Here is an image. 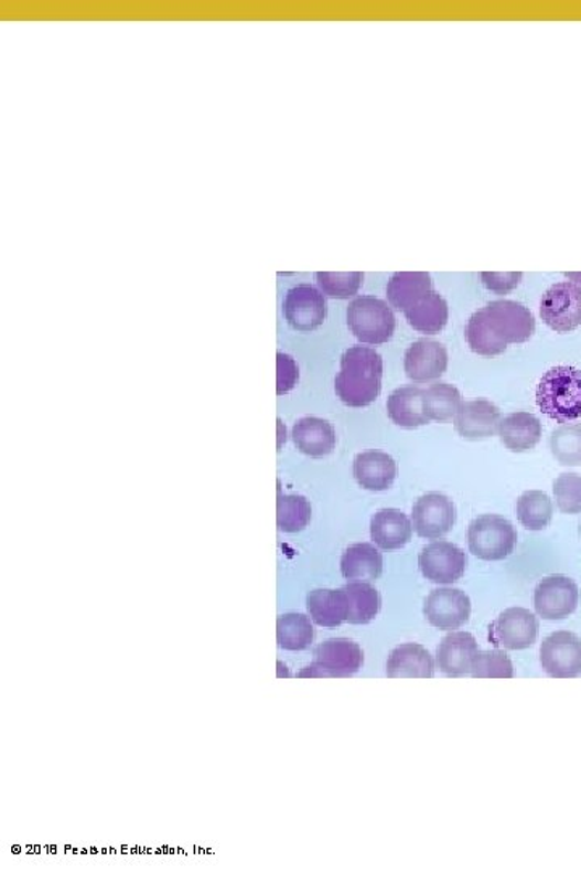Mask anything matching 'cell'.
<instances>
[{
	"instance_id": "obj_22",
	"label": "cell",
	"mask_w": 581,
	"mask_h": 872,
	"mask_svg": "<svg viewBox=\"0 0 581 872\" xmlns=\"http://www.w3.org/2000/svg\"><path fill=\"white\" fill-rule=\"evenodd\" d=\"M308 610L316 626L340 627L349 619V599L346 589L319 588L308 595Z\"/></svg>"
},
{
	"instance_id": "obj_15",
	"label": "cell",
	"mask_w": 581,
	"mask_h": 872,
	"mask_svg": "<svg viewBox=\"0 0 581 872\" xmlns=\"http://www.w3.org/2000/svg\"><path fill=\"white\" fill-rule=\"evenodd\" d=\"M448 351L433 340H419L404 354V371L416 383L433 382L448 369Z\"/></svg>"
},
{
	"instance_id": "obj_7",
	"label": "cell",
	"mask_w": 581,
	"mask_h": 872,
	"mask_svg": "<svg viewBox=\"0 0 581 872\" xmlns=\"http://www.w3.org/2000/svg\"><path fill=\"white\" fill-rule=\"evenodd\" d=\"M539 316L556 333H570L581 326V286L562 281L545 293Z\"/></svg>"
},
{
	"instance_id": "obj_34",
	"label": "cell",
	"mask_w": 581,
	"mask_h": 872,
	"mask_svg": "<svg viewBox=\"0 0 581 872\" xmlns=\"http://www.w3.org/2000/svg\"><path fill=\"white\" fill-rule=\"evenodd\" d=\"M473 679H513L514 666L504 651H478L472 662Z\"/></svg>"
},
{
	"instance_id": "obj_3",
	"label": "cell",
	"mask_w": 581,
	"mask_h": 872,
	"mask_svg": "<svg viewBox=\"0 0 581 872\" xmlns=\"http://www.w3.org/2000/svg\"><path fill=\"white\" fill-rule=\"evenodd\" d=\"M537 404L546 417L566 424L581 417V371L558 365L542 375L537 386Z\"/></svg>"
},
{
	"instance_id": "obj_30",
	"label": "cell",
	"mask_w": 581,
	"mask_h": 872,
	"mask_svg": "<svg viewBox=\"0 0 581 872\" xmlns=\"http://www.w3.org/2000/svg\"><path fill=\"white\" fill-rule=\"evenodd\" d=\"M311 617L301 613H287L278 617L277 640L280 648L288 651H304L313 644Z\"/></svg>"
},
{
	"instance_id": "obj_26",
	"label": "cell",
	"mask_w": 581,
	"mask_h": 872,
	"mask_svg": "<svg viewBox=\"0 0 581 872\" xmlns=\"http://www.w3.org/2000/svg\"><path fill=\"white\" fill-rule=\"evenodd\" d=\"M431 289H433V281L427 272H398L388 281L386 295H388L389 305L406 312Z\"/></svg>"
},
{
	"instance_id": "obj_18",
	"label": "cell",
	"mask_w": 581,
	"mask_h": 872,
	"mask_svg": "<svg viewBox=\"0 0 581 872\" xmlns=\"http://www.w3.org/2000/svg\"><path fill=\"white\" fill-rule=\"evenodd\" d=\"M386 676L391 679H431L434 676V659L419 644L396 647L386 662Z\"/></svg>"
},
{
	"instance_id": "obj_1",
	"label": "cell",
	"mask_w": 581,
	"mask_h": 872,
	"mask_svg": "<svg viewBox=\"0 0 581 872\" xmlns=\"http://www.w3.org/2000/svg\"><path fill=\"white\" fill-rule=\"evenodd\" d=\"M535 328L537 322L528 307L501 299L470 317L465 337L475 354L492 358L506 352L509 344L527 343L534 337Z\"/></svg>"
},
{
	"instance_id": "obj_25",
	"label": "cell",
	"mask_w": 581,
	"mask_h": 872,
	"mask_svg": "<svg viewBox=\"0 0 581 872\" xmlns=\"http://www.w3.org/2000/svg\"><path fill=\"white\" fill-rule=\"evenodd\" d=\"M341 574L347 581H377L383 574V554L372 543H356L341 556Z\"/></svg>"
},
{
	"instance_id": "obj_40",
	"label": "cell",
	"mask_w": 581,
	"mask_h": 872,
	"mask_svg": "<svg viewBox=\"0 0 581 872\" xmlns=\"http://www.w3.org/2000/svg\"><path fill=\"white\" fill-rule=\"evenodd\" d=\"M579 533H580V539H581V522H580V527H579Z\"/></svg>"
},
{
	"instance_id": "obj_4",
	"label": "cell",
	"mask_w": 581,
	"mask_h": 872,
	"mask_svg": "<svg viewBox=\"0 0 581 872\" xmlns=\"http://www.w3.org/2000/svg\"><path fill=\"white\" fill-rule=\"evenodd\" d=\"M347 326L361 343H388L396 330V317L388 302L374 296H358L347 307Z\"/></svg>"
},
{
	"instance_id": "obj_11",
	"label": "cell",
	"mask_w": 581,
	"mask_h": 872,
	"mask_svg": "<svg viewBox=\"0 0 581 872\" xmlns=\"http://www.w3.org/2000/svg\"><path fill=\"white\" fill-rule=\"evenodd\" d=\"M534 605L542 619H566L579 606V587L566 575H549L535 588Z\"/></svg>"
},
{
	"instance_id": "obj_10",
	"label": "cell",
	"mask_w": 581,
	"mask_h": 872,
	"mask_svg": "<svg viewBox=\"0 0 581 872\" xmlns=\"http://www.w3.org/2000/svg\"><path fill=\"white\" fill-rule=\"evenodd\" d=\"M458 519L454 501L446 495L427 493L416 501L412 508V525L417 535L427 540H438L448 535Z\"/></svg>"
},
{
	"instance_id": "obj_31",
	"label": "cell",
	"mask_w": 581,
	"mask_h": 872,
	"mask_svg": "<svg viewBox=\"0 0 581 872\" xmlns=\"http://www.w3.org/2000/svg\"><path fill=\"white\" fill-rule=\"evenodd\" d=\"M555 504L545 491H525L517 501L518 522L531 532L545 530L552 521Z\"/></svg>"
},
{
	"instance_id": "obj_17",
	"label": "cell",
	"mask_w": 581,
	"mask_h": 872,
	"mask_svg": "<svg viewBox=\"0 0 581 872\" xmlns=\"http://www.w3.org/2000/svg\"><path fill=\"white\" fill-rule=\"evenodd\" d=\"M478 653V644L469 632H452L441 640L437 650V664L448 677L470 674L472 662Z\"/></svg>"
},
{
	"instance_id": "obj_29",
	"label": "cell",
	"mask_w": 581,
	"mask_h": 872,
	"mask_svg": "<svg viewBox=\"0 0 581 872\" xmlns=\"http://www.w3.org/2000/svg\"><path fill=\"white\" fill-rule=\"evenodd\" d=\"M462 394L454 385L449 383H433L423 390V411L428 421L448 422L458 415L461 410Z\"/></svg>"
},
{
	"instance_id": "obj_13",
	"label": "cell",
	"mask_w": 581,
	"mask_h": 872,
	"mask_svg": "<svg viewBox=\"0 0 581 872\" xmlns=\"http://www.w3.org/2000/svg\"><path fill=\"white\" fill-rule=\"evenodd\" d=\"M326 299L320 289L312 285H298L287 293L283 313L294 330L308 333L323 326L326 319Z\"/></svg>"
},
{
	"instance_id": "obj_39",
	"label": "cell",
	"mask_w": 581,
	"mask_h": 872,
	"mask_svg": "<svg viewBox=\"0 0 581 872\" xmlns=\"http://www.w3.org/2000/svg\"><path fill=\"white\" fill-rule=\"evenodd\" d=\"M567 277L572 278V280L577 281L575 285L581 286V274H567Z\"/></svg>"
},
{
	"instance_id": "obj_2",
	"label": "cell",
	"mask_w": 581,
	"mask_h": 872,
	"mask_svg": "<svg viewBox=\"0 0 581 872\" xmlns=\"http://www.w3.org/2000/svg\"><path fill=\"white\" fill-rule=\"evenodd\" d=\"M383 359L375 349L353 347L341 358L335 379L337 397L349 407L370 406L381 392Z\"/></svg>"
},
{
	"instance_id": "obj_19",
	"label": "cell",
	"mask_w": 581,
	"mask_h": 872,
	"mask_svg": "<svg viewBox=\"0 0 581 872\" xmlns=\"http://www.w3.org/2000/svg\"><path fill=\"white\" fill-rule=\"evenodd\" d=\"M354 477L368 491H386L398 477V464L381 451L361 453L354 459Z\"/></svg>"
},
{
	"instance_id": "obj_28",
	"label": "cell",
	"mask_w": 581,
	"mask_h": 872,
	"mask_svg": "<svg viewBox=\"0 0 581 872\" xmlns=\"http://www.w3.org/2000/svg\"><path fill=\"white\" fill-rule=\"evenodd\" d=\"M349 599V619L354 626L370 624L381 609V596L378 589L367 582L354 581L344 585Z\"/></svg>"
},
{
	"instance_id": "obj_35",
	"label": "cell",
	"mask_w": 581,
	"mask_h": 872,
	"mask_svg": "<svg viewBox=\"0 0 581 872\" xmlns=\"http://www.w3.org/2000/svg\"><path fill=\"white\" fill-rule=\"evenodd\" d=\"M320 291L329 298L349 299L356 296L361 289L364 275L361 272H347V274H330V272H319L315 275Z\"/></svg>"
},
{
	"instance_id": "obj_32",
	"label": "cell",
	"mask_w": 581,
	"mask_h": 872,
	"mask_svg": "<svg viewBox=\"0 0 581 872\" xmlns=\"http://www.w3.org/2000/svg\"><path fill=\"white\" fill-rule=\"evenodd\" d=\"M311 502L301 495H280L277 502V523L281 532L298 533L311 523Z\"/></svg>"
},
{
	"instance_id": "obj_37",
	"label": "cell",
	"mask_w": 581,
	"mask_h": 872,
	"mask_svg": "<svg viewBox=\"0 0 581 872\" xmlns=\"http://www.w3.org/2000/svg\"><path fill=\"white\" fill-rule=\"evenodd\" d=\"M277 393H290L299 380V369L291 355L278 352L277 354Z\"/></svg>"
},
{
	"instance_id": "obj_36",
	"label": "cell",
	"mask_w": 581,
	"mask_h": 872,
	"mask_svg": "<svg viewBox=\"0 0 581 872\" xmlns=\"http://www.w3.org/2000/svg\"><path fill=\"white\" fill-rule=\"evenodd\" d=\"M556 504L563 514L581 512V476L579 474H560L555 481Z\"/></svg>"
},
{
	"instance_id": "obj_5",
	"label": "cell",
	"mask_w": 581,
	"mask_h": 872,
	"mask_svg": "<svg viewBox=\"0 0 581 872\" xmlns=\"http://www.w3.org/2000/svg\"><path fill=\"white\" fill-rule=\"evenodd\" d=\"M517 539L513 523L501 515H480L469 525V550L478 560H506L513 554Z\"/></svg>"
},
{
	"instance_id": "obj_33",
	"label": "cell",
	"mask_w": 581,
	"mask_h": 872,
	"mask_svg": "<svg viewBox=\"0 0 581 872\" xmlns=\"http://www.w3.org/2000/svg\"><path fill=\"white\" fill-rule=\"evenodd\" d=\"M552 456L560 466H581V424L562 425L549 439Z\"/></svg>"
},
{
	"instance_id": "obj_9",
	"label": "cell",
	"mask_w": 581,
	"mask_h": 872,
	"mask_svg": "<svg viewBox=\"0 0 581 872\" xmlns=\"http://www.w3.org/2000/svg\"><path fill=\"white\" fill-rule=\"evenodd\" d=\"M419 567L423 577L433 584L451 585L465 574L467 554L454 543L440 540L423 546Z\"/></svg>"
},
{
	"instance_id": "obj_23",
	"label": "cell",
	"mask_w": 581,
	"mask_h": 872,
	"mask_svg": "<svg viewBox=\"0 0 581 872\" xmlns=\"http://www.w3.org/2000/svg\"><path fill=\"white\" fill-rule=\"evenodd\" d=\"M499 438L513 453H525L534 449L542 436L541 421L530 413H513L506 415L499 424Z\"/></svg>"
},
{
	"instance_id": "obj_12",
	"label": "cell",
	"mask_w": 581,
	"mask_h": 872,
	"mask_svg": "<svg viewBox=\"0 0 581 872\" xmlns=\"http://www.w3.org/2000/svg\"><path fill=\"white\" fill-rule=\"evenodd\" d=\"M542 669L555 679L581 676V640L575 634L556 632L542 641L539 650Z\"/></svg>"
},
{
	"instance_id": "obj_8",
	"label": "cell",
	"mask_w": 581,
	"mask_h": 872,
	"mask_svg": "<svg viewBox=\"0 0 581 872\" xmlns=\"http://www.w3.org/2000/svg\"><path fill=\"white\" fill-rule=\"evenodd\" d=\"M537 616L525 608H509L499 614L489 627V641L506 650H527L537 641Z\"/></svg>"
},
{
	"instance_id": "obj_16",
	"label": "cell",
	"mask_w": 581,
	"mask_h": 872,
	"mask_svg": "<svg viewBox=\"0 0 581 872\" xmlns=\"http://www.w3.org/2000/svg\"><path fill=\"white\" fill-rule=\"evenodd\" d=\"M501 418L499 407L494 406L492 401L475 400L462 404L458 415L454 417V427L458 434L465 439H486L499 430Z\"/></svg>"
},
{
	"instance_id": "obj_24",
	"label": "cell",
	"mask_w": 581,
	"mask_h": 872,
	"mask_svg": "<svg viewBox=\"0 0 581 872\" xmlns=\"http://www.w3.org/2000/svg\"><path fill=\"white\" fill-rule=\"evenodd\" d=\"M386 407L389 418L402 428H419L430 422L423 411V390L417 385L395 390Z\"/></svg>"
},
{
	"instance_id": "obj_27",
	"label": "cell",
	"mask_w": 581,
	"mask_h": 872,
	"mask_svg": "<svg viewBox=\"0 0 581 872\" xmlns=\"http://www.w3.org/2000/svg\"><path fill=\"white\" fill-rule=\"evenodd\" d=\"M407 322L419 333L437 334L448 326L449 307L440 293L431 289L417 305L404 312Z\"/></svg>"
},
{
	"instance_id": "obj_14",
	"label": "cell",
	"mask_w": 581,
	"mask_h": 872,
	"mask_svg": "<svg viewBox=\"0 0 581 872\" xmlns=\"http://www.w3.org/2000/svg\"><path fill=\"white\" fill-rule=\"evenodd\" d=\"M423 614L437 629L458 630L469 623L472 603L462 589L437 588L427 596Z\"/></svg>"
},
{
	"instance_id": "obj_38",
	"label": "cell",
	"mask_w": 581,
	"mask_h": 872,
	"mask_svg": "<svg viewBox=\"0 0 581 872\" xmlns=\"http://www.w3.org/2000/svg\"><path fill=\"white\" fill-rule=\"evenodd\" d=\"M524 275L517 272H507V274H496V272H483L482 281L489 291L496 295H507L520 285Z\"/></svg>"
},
{
	"instance_id": "obj_21",
	"label": "cell",
	"mask_w": 581,
	"mask_h": 872,
	"mask_svg": "<svg viewBox=\"0 0 581 872\" xmlns=\"http://www.w3.org/2000/svg\"><path fill=\"white\" fill-rule=\"evenodd\" d=\"M292 439L299 451L311 458H323L335 449L336 434L325 418L304 417L292 427Z\"/></svg>"
},
{
	"instance_id": "obj_6",
	"label": "cell",
	"mask_w": 581,
	"mask_h": 872,
	"mask_svg": "<svg viewBox=\"0 0 581 872\" xmlns=\"http://www.w3.org/2000/svg\"><path fill=\"white\" fill-rule=\"evenodd\" d=\"M364 664V651L358 644L347 638L323 641L313 651V662L302 669L298 677H351Z\"/></svg>"
},
{
	"instance_id": "obj_20",
	"label": "cell",
	"mask_w": 581,
	"mask_h": 872,
	"mask_svg": "<svg viewBox=\"0 0 581 872\" xmlns=\"http://www.w3.org/2000/svg\"><path fill=\"white\" fill-rule=\"evenodd\" d=\"M412 521L399 509H381L370 521V536L385 551L401 550L412 540Z\"/></svg>"
}]
</instances>
